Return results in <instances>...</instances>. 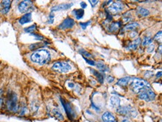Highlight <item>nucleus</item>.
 I'll return each mask as SVG.
<instances>
[{"label":"nucleus","instance_id":"72a5a7b5","mask_svg":"<svg viewBox=\"0 0 162 122\" xmlns=\"http://www.w3.org/2000/svg\"><path fill=\"white\" fill-rule=\"evenodd\" d=\"M84 59L85 60V61L88 64L90 65H92V66H95L96 65V62L93 60H90V59H87L86 58H84Z\"/></svg>","mask_w":162,"mask_h":122},{"label":"nucleus","instance_id":"412c9836","mask_svg":"<svg viewBox=\"0 0 162 122\" xmlns=\"http://www.w3.org/2000/svg\"><path fill=\"white\" fill-rule=\"evenodd\" d=\"M96 65L97 68H98L101 72H107L109 70V67L107 65H105V64H103L102 62L96 63Z\"/></svg>","mask_w":162,"mask_h":122},{"label":"nucleus","instance_id":"6ab92c4d","mask_svg":"<svg viewBox=\"0 0 162 122\" xmlns=\"http://www.w3.org/2000/svg\"><path fill=\"white\" fill-rule=\"evenodd\" d=\"M147 89L148 88H146L143 91H141L138 93V98L140 99V100H146V101H150V99H149V97H148V94H147Z\"/></svg>","mask_w":162,"mask_h":122},{"label":"nucleus","instance_id":"cd10ccee","mask_svg":"<svg viewBox=\"0 0 162 122\" xmlns=\"http://www.w3.org/2000/svg\"><path fill=\"white\" fill-rule=\"evenodd\" d=\"M79 53L83 55V57L84 58H89V57H91L92 56V55L90 54V53H89L87 51H86L85 49H79Z\"/></svg>","mask_w":162,"mask_h":122},{"label":"nucleus","instance_id":"473e14b6","mask_svg":"<svg viewBox=\"0 0 162 122\" xmlns=\"http://www.w3.org/2000/svg\"><path fill=\"white\" fill-rule=\"evenodd\" d=\"M53 22H54V14H53V13L51 12V14H49V17L48 23L52 24V23H53Z\"/></svg>","mask_w":162,"mask_h":122},{"label":"nucleus","instance_id":"a18cd8bd","mask_svg":"<svg viewBox=\"0 0 162 122\" xmlns=\"http://www.w3.org/2000/svg\"><path fill=\"white\" fill-rule=\"evenodd\" d=\"M2 103H3V99L2 98H0V106L2 105Z\"/></svg>","mask_w":162,"mask_h":122},{"label":"nucleus","instance_id":"4be33fe9","mask_svg":"<svg viewBox=\"0 0 162 122\" xmlns=\"http://www.w3.org/2000/svg\"><path fill=\"white\" fill-rule=\"evenodd\" d=\"M139 26V24L138 23H129L127 24L126 26L124 27L125 30H133L135 28H137Z\"/></svg>","mask_w":162,"mask_h":122},{"label":"nucleus","instance_id":"ddd939ff","mask_svg":"<svg viewBox=\"0 0 162 122\" xmlns=\"http://www.w3.org/2000/svg\"><path fill=\"white\" fill-rule=\"evenodd\" d=\"M140 43H141V39L140 37H138L137 39H135L134 41H133L131 43L128 44L127 49L128 50H134L140 46Z\"/></svg>","mask_w":162,"mask_h":122},{"label":"nucleus","instance_id":"49530a36","mask_svg":"<svg viewBox=\"0 0 162 122\" xmlns=\"http://www.w3.org/2000/svg\"><path fill=\"white\" fill-rule=\"evenodd\" d=\"M122 122H130V121H129L128 119H126H126H123V120H122Z\"/></svg>","mask_w":162,"mask_h":122},{"label":"nucleus","instance_id":"2f4dec72","mask_svg":"<svg viewBox=\"0 0 162 122\" xmlns=\"http://www.w3.org/2000/svg\"><path fill=\"white\" fill-rule=\"evenodd\" d=\"M161 33H162V31H159L155 35V37H154V39L155 40V41H161Z\"/></svg>","mask_w":162,"mask_h":122},{"label":"nucleus","instance_id":"1a4fd4ad","mask_svg":"<svg viewBox=\"0 0 162 122\" xmlns=\"http://www.w3.org/2000/svg\"><path fill=\"white\" fill-rule=\"evenodd\" d=\"M32 2L31 1H23L18 5V10L20 13H26L31 9L32 6Z\"/></svg>","mask_w":162,"mask_h":122},{"label":"nucleus","instance_id":"f704fd0d","mask_svg":"<svg viewBox=\"0 0 162 122\" xmlns=\"http://www.w3.org/2000/svg\"><path fill=\"white\" fill-rule=\"evenodd\" d=\"M153 76V73L152 71H149V70L144 73V76H145V78H146V79L150 78L151 76Z\"/></svg>","mask_w":162,"mask_h":122},{"label":"nucleus","instance_id":"f3484780","mask_svg":"<svg viewBox=\"0 0 162 122\" xmlns=\"http://www.w3.org/2000/svg\"><path fill=\"white\" fill-rule=\"evenodd\" d=\"M131 79V77H129V76H126V77H122L121 79H120L118 80V82H116V84H117L118 85H120V86H126L128 84L129 81H130Z\"/></svg>","mask_w":162,"mask_h":122},{"label":"nucleus","instance_id":"20e7f679","mask_svg":"<svg viewBox=\"0 0 162 122\" xmlns=\"http://www.w3.org/2000/svg\"><path fill=\"white\" fill-rule=\"evenodd\" d=\"M116 112L120 115H123V116H128L131 118H135L138 115V112L136 110L133 109L131 106H119L116 108Z\"/></svg>","mask_w":162,"mask_h":122},{"label":"nucleus","instance_id":"4468645a","mask_svg":"<svg viewBox=\"0 0 162 122\" xmlns=\"http://www.w3.org/2000/svg\"><path fill=\"white\" fill-rule=\"evenodd\" d=\"M110 105L113 108H118L120 105V100L116 96H112L110 98Z\"/></svg>","mask_w":162,"mask_h":122},{"label":"nucleus","instance_id":"b1692460","mask_svg":"<svg viewBox=\"0 0 162 122\" xmlns=\"http://www.w3.org/2000/svg\"><path fill=\"white\" fill-rule=\"evenodd\" d=\"M36 29H37L36 24H33L32 25H31V26H29L27 28H25L24 31H25V32H27V33H33V31H35Z\"/></svg>","mask_w":162,"mask_h":122},{"label":"nucleus","instance_id":"0eeeda50","mask_svg":"<svg viewBox=\"0 0 162 122\" xmlns=\"http://www.w3.org/2000/svg\"><path fill=\"white\" fill-rule=\"evenodd\" d=\"M75 25V21L73 19L70 17H67L65 20H64L63 22L58 25V29H71Z\"/></svg>","mask_w":162,"mask_h":122},{"label":"nucleus","instance_id":"393cba45","mask_svg":"<svg viewBox=\"0 0 162 122\" xmlns=\"http://www.w3.org/2000/svg\"><path fill=\"white\" fill-rule=\"evenodd\" d=\"M152 42V38L150 37H145L143 41V43H142V45L144 47L148 46V45L151 44V43Z\"/></svg>","mask_w":162,"mask_h":122},{"label":"nucleus","instance_id":"a878e982","mask_svg":"<svg viewBox=\"0 0 162 122\" xmlns=\"http://www.w3.org/2000/svg\"><path fill=\"white\" fill-rule=\"evenodd\" d=\"M43 47V43H36L31 44L29 46V49L31 50H35V49L40 48V47Z\"/></svg>","mask_w":162,"mask_h":122},{"label":"nucleus","instance_id":"7ed1b4c3","mask_svg":"<svg viewBox=\"0 0 162 122\" xmlns=\"http://www.w3.org/2000/svg\"><path fill=\"white\" fill-rule=\"evenodd\" d=\"M7 107L8 110L17 112L19 110L18 105V98L17 95L14 92H10L8 94V100H7Z\"/></svg>","mask_w":162,"mask_h":122},{"label":"nucleus","instance_id":"f257e3e1","mask_svg":"<svg viewBox=\"0 0 162 122\" xmlns=\"http://www.w3.org/2000/svg\"><path fill=\"white\" fill-rule=\"evenodd\" d=\"M31 60L38 65H45L51 60V55L48 50L39 49L33 53L31 55Z\"/></svg>","mask_w":162,"mask_h":122},{"label":"nucleus","instance_id":"9d476101","mask_svg":"<svg viewBox=\"0 0 162 122\" xmlns=\"http://www.w3.org/2000/svg\"><path fill=\"white\" fill-rule=\"evenodd\" d=\"M73 5V3H69V4H60L55 6H53L51 8V12L52 13L54 11H65L69 8H70Z\"/></svg>","mask_w":162,"mask_h":122},{"label":"nucleus","instance_id":"de8ad7c7","mask_svg":"<svg viewBox=\"0 0 162 122\" xmlns=\"http://www.w3.org/2000/svg\"><path fill=\"white\" fill-rule=\"evenodd\" d=\"M161 48H162L161 45H160V46H159V53H160V54H161V52H162V50H161Z\"/></svg>","mask_w":162,"mask_h":122},{"label":"nucleus","instance_id":"6e6552de","mask_svg":"<svg viewBox=\"0 0 162 122\" xmlns=\"http://www.w3.org/2000/svg\"><path fill=\"white\" fill-rule=\"evenodd\" d=\"M122 9H123V5L122 3L120 2H114L111 5L109 6L108 11H109L110 14H117V13L120 12Z\"/></svg>","mask_w":162,"mask_h":122},{"label":"nucleus","instance_id":"79ce46f5","mask_svg":"<svg viewBox=\"0 0 162 122\" xmlns=\"http://www.w3.org/2000/svg\"><path fill=\"white\" fill-rule=\"evenodd\" d=\"M68 86H69V88H74L75 85H74V83H73V82H69L68 83Z\"/></svg>","mask_w":162,"mask_h":122},{"label":"nucleus","instance_id":"a211bd4d","mask_svg":"<svg viewBox=\"0 0 162 122\" xmlns=\"http://www.w3.org/2000/svg\"><path fill=\"white\" fill-rule=\"evenodd\" d=\"M73 13L75 14V18L77 20H80V19L83 18V16L85 14V11H84L82 8L81 9H75L73 11Z\"/></svg>","mask_w":162,"mask_h":122},{"label":"nucleus","instance_id":"4c0bfd02","mask_svg":"<svg viewBox=\"0 0 162 122\" xmlns=\"http://www.w3.org/2000/svg\"><path fill=\"white\" fill-rule=\"evenodd\" d=\"M26 112H27V108L25 107V106H23V108H22V110H21V112H20V115H24L25 113H26Z\"/></svg>","mask_w":162,"mask_h":122},{"label":"nucleus","instance_id":"423d86ee","mask_svg":"<svg viewBox=\"0 0 162 122\" xmlns=\"http://www.w3.org/2000/svg\"><path fill=\"white\" fill-rule=\"evenodd\" d=\"M61 99V104L64 109V111L66 112L67 115V117L68 118H69L70 120H73L75 118V112L74 110H73L72 106H70V104L69 103L66 102L64 99H62L61 98H60Z\"/></svg>","mask_w":162,"mask_h":122},{"label":"nucleus","instance_id":"f03ea898","mask_svg":"<svg viewBox=\"0 0 162 122\" xmlns=\"http://www.w3.org/2000/svg\"><path fill=\"white\" fill-rule=\"evenodd\" d=\"M131 88L135 93H139L146 88H151V85L150 83L146 80L140 79H135L131 84Z\"/></svg>","mask_w":162,"mask_h":122},{"label":"nucleus","instance_id":"ea45409f","mask_svg":"<svg viewBox=\"0 0 162 122\" xmlns=\"http://www.w3.org/2000/svg\"><path fill=\"white\" fill-rule=\"evenodd\" d=\"M80 5H81V7L82 8L83 10L87 8V4H86L85 2H81L80 3Z\"/></svg>","mask_w":162,"mask_h":122},{"label":"nucleus","instance_id":"bb28decb","mask_svg":"<svg viewBox=\"0 0 162 122\" xmlns=\"http://www.w3.org/2000/svg\"><path fill=\"white\" fill-rule=\"evenodd\" d=\"M39 106H39L38 104H37V102L34 101V102H32L31 104V111H33V112H37V110L39 109Z\"/></svg>","mask_w":162,"mask_h":122},{"label":"nucleus","instance_id":"c756f323","mask_svg":"<svg viewBox=\"0 0 162 122\" xmlns=\"http://www.w3.org/2000/svg\"><path fill=\"white\" fill-rule=\"evenodd\" d=\"M91 23V21L90 20H89V21H87V22H85V23H80L79 24H80V25H81V29H86V28L88 26V25Z\"/></svg>","mask_w":162,"mask_h":122},{"label":"nucleus","instance_id":"2eb2a0df","mask_svg":"<svg viewBox=\"0 0 162 122\" xmlns=\"http://www.w3.org/2000/svg\"><path fill=\"white\" fill-rule=\"evenodd\" d=\"M120 27H121L120 22L112 23L108 25V31L110 32H116V31H118L120 29Z\"/></svg>","mask_w":162,"mask_h":122},{"label":"nucleus","instance_id":"a19ab883","mask_svg":"<svg viewBox=\"0 0 162 122\" xmlns=\"http://www.w3.org/2000/svg\"><path fill=\"white\" fill-rule=\"evenodd\" d=\"M137 35H138V33L136 32V31H132V32H131V34H130V37H134Z\"/></svg>","mask_w":162,"mask_h":122},{"label":"nucleus","instance_id":"7c9ffc66","mask_svg":"<svg viewBox=\"0 0 162 122\" xmlns=\"http://www.w3.org/2000/svg\"><path fill=\"white\" fill-rule=\"evenodd\" d=\"M30 35H32V36H34V37H35V40H37V41H42V40L43 39V37L42 35H38V34H35V33H31Z\"/></svg>","mask_w":162,"mask_h":122},{"label":"nucleus","instance_id":"c85d7f7f","mask_svg":"<svg viewBox=\"0 0 162 122\" xmlns=\"http://www.w3.org/2000/svg\"><path fill=\"white\" fill-rule=\"evenodd\" d=\"M11 3V1H9V0H8V1H2L1 2V5L2 8H10Z\"/></svg>","mask_w":162,"mask_h":122},{"label":"nucleus","instance_id":"37998d69","mask_svg":"<svg viewBox=\"0 0 162 122\" xmlns=\"http://www.w3.org/2000/svg\"><path fill=\"white\" fill-rule=\"evenodd\" d=\"M161 73H161V71L158 72V73L156 74V77H157V78H159V77H161Z\"/></svg>","mask_w":162,"mask_h":122},{"label":"nucleus","instance_id":"e433bc0d","mask_svg":"<svg viewBox=\"0 0 162 122\" xmlns=\"http://www.w3.org/2000/svg\"><path fill=\"white\" fill-rule=\"evenodd\" d=\"M114 76H108V77H107V82H108V83H112L113 82H114Z\"/></svg>","mask_w":162,"mask_h":122},{"label":"nucleus","instance_id":"f8f14e48","mask_svg":"<svg viewBox=\"0 0 162 122\" xmlns=\"http://www.w3.org/2000/svg\"><path fill=\"white\" fill-rule=\"evenodd\" d=\"M31 21V13L29 12V13H26V14H25L19 20V24L21 25H24V24H26V23H29Z\"/></svg>","mask_w":162,"mask_h":122},{"label":"nucleus","instance_id":"c03bdc74","mask_svg":"<svg viewBox=\"0 0 162 122\" xmlns=\"http://www.w3.org/2000/svg\"><path fill=\"white\" fill-rule=\"evenodd\" d=\"M92 107H93V108L95 109V110H99V107H96V106L93 104H92Z\"/></svg>","mask_w":162,"mask_h":122},{"label":"nucleus","instance_id":"9b49d317","mask_svg":"<svg viewBox=\"0 0 162 122\" xmlns=\"http://www.w3.org/2000/svg\"><path fill=\"white\" fill-rule=\"evenodd\" d=\"M102 119L104 122H118L114 115L109 112H105L102 114Z\"/></svg>","mask_w":162,"mask_h":122},{"label":"nucleus","instance_id":"aec40b11","mask_svg":"<svg viewBox=\"0 0 162 122\" xmlns=\"http://www.w3.org/2000/svg\"><path fill=\"white\" fill-rule=\"evenodd\" d=\"M90 71H91V73L96 76V77L97 78V79H98V81L100 82V83H103V82H104V77H103V76L99 73L98 71H96V70H93V69H90Z\"/></svg>","mask_w":162,"mask_h":122},{"label":"nucleus","instance_id":"58836bf2","mask_svg":"<svg viewBox=\"0 0 162 122\" xmlns=\"http://www.w3.org/2000/svg\"><path fill=\"white\" fill-rule=\"evenodd\" d=\"M89 2L91 4L92 7H95V6L97 5V3H99V1H91V0H90Z\"/></svg>","mask_w":162,"mask_h":122},{"label":"nucleus","instance_id":"dca6fc26","mask_svg":"<svg viewBox=\"0 0 162 122\" xmlns=\"http://www.w3.org/2000/svg\"><path fill=\"white\" fill-rule=\"evenodd\" d=\"M137 13L139 15V17H147L150 15V12L149 10H147L146 8H144L143 7H138L137 8Z\"/></svg>","mask_w":162,"mask_h":122},{"label":"nucleus","instance_id":"c9c22d12","mask_svg":"<svg viewBox=\"0 0 162 122\" xmlns=\"http://www.w3.org/2000/svg\"><path fill=\"white\" fill-rule=\"evenodd\" d=\"M154 49H155V45L151 43V44H150V46H149L148 48H147V52L148 53H152V52H153Z\"/></svg>","mask_w":162,"mask_h":122},{"label":"nucleus","instance_id":"39448f33","mask_svg":"<svg viewBox=\"0 0 162 122\" xmlns=\"http://www.w3.org/2000/svg\"><path fill=\"white\" fill-rule=\"evenodd\" d=\"M52 69L59 73H67L70 71V70L72 69V67L70 66L69 64L67 62L56 61L53 64Z\"/></svg>","mask_w":162,"mask_h":122},{"label":"nucleus","instance_id":"5701e85b","mask_svg":"<svg viewBox=\"0 0 162 122\" xmlns=\"http://www.w3.org/2000/svg\"><path fill=\"white\" fill-rule=\"evenodd\" d=\"M52 112H53V115H55V117L57 119L60 120V121H64V118L63 116V115L59 111H58V110H57L56 109H54V110H52Z\"/></svg>","mask_w":162,"mask_h":122}]
</instances>
